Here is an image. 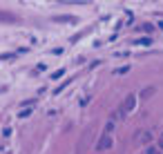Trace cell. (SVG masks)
I'll list each match as a JSON object with an SVG mask.
<instances>
[{
    "mask_svg": "<svg viewBox=\"0 0 163 154\" xmlns=\"http://www.w3.org/2000/svg\"><path fill=\"white\" fill-rule=\"evenodd\" d=\"M152 94H154V87H148V90H145V92L141 94V98H150Z\"/></svg>",
    "mask_w": 163,
    "mask_h": 154,
    "instance_id": "cell-5",
    "label": "cell"
},
{
    "mask_svg": "<svg viewBox=\"0 0 163 154\" xmlns=\"http://www.w3.org/2000/svg\"><path fill=\"white\" fill-rule=\"evenodd\" d=\"M134 103H136V96H134V94H130L128 96V100H125V105H123V112H125V114H128V112H132V109H134Z\"/></svg>",
    "mask_w": 163,
    "mask_h": 154,
    "instance_id": "cell-3",
    "label": "cell"
},
{
    "mask_svg": "<svg viewBox=\"0 0 163 154\" xmlns=\"http://www.w3.org/2000/svg\"><path fill=\"white\" fill-rule=\"evenodd\" d=\"M148 154H159V147H157V145H150V147H148Z\"/></svg>",
    "mask_w": 163,
    "mask_h": 154,
    "instance_id": "cell-7",
    "label": "cell"
},
{
    "mask_svg": "<svg viewBox=\"0 0 163 154\" xmlns=\"http://www.w3.org/2000/svg\"><path fill=\"white\" fill-rule=\"evenodd\" d=\"M112 129H114V121H110V123L105 125V132H107V134H112Z\"/></svg>",
    "mask_w": 163,
    "mask_h": 154,
    "instance_id": "cell-6",
    "label": "cell"
},
{
    "mask_svg": "<svg viewBox=\"0 0 163 154\" xmlns=\"http://www.w3.org/2000/svg\"><path fill=\"white\" fill-rule=\"evenodd\" d=\"M0 22H20V18L9 11H0Z\"/></svg>",
    "mask_w": 163,
    "mask_h": 154,
    "instance_id": "cell-2",
    "label": "cell"
},
{
    "mask_svg": "<svg viewBox=\"0 0 163 154\" xmlns=\"http://www.w3.org/2000/svg\"><path fill=\"white\" fill-rule=\"evenodd\" d=\"M125 72H130V67H128V65H125V67H118V69H116V74H125Z\"/></svg>",
    "mask_w": 163,
    "mask_h": 154,
    "instance_id": "cell-8",
    "label": "cell"
},
{
    "mask_svg": "<svg viewBox=\"0 0 163 154\" xmlns=\"http://www.w3.org/2000/svg\"><path fill=\"white\" fill-rule=\"evenodd\" d=\"M114 145V141H112V136L107 134V132H103V136L98 139V143H96V150L98 152H103V150H110Z\"/></svg>",
    "mask_w": 163,
    "mask_h": 154,
    "instance_id": "cell-1",
    "label": "cell"
},
{
    "mask_svg": "<svg viewBox=\"0 0 163 154\" xmlns=\"http://www.w3.org/2000/svg\"><path fill=\"white\" fill-rule=\"evenodd\" d=\"M136 141H143V143H150V141H152V136H150L148 132H136Z\"/></svg>",
    "mask_w": 163,
    "mask_h": 154,
    "instance_id": "cell-4",
    "label": "cell"
}]
</instances>
